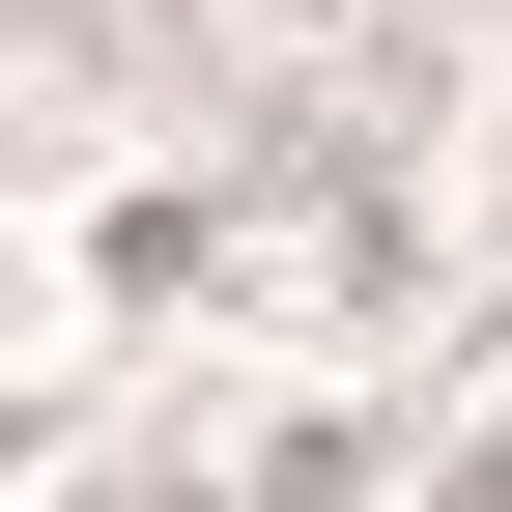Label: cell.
<instances>
[{"label": "cell", "instance_id": "1", "mask_svg": "<svg viewBox=\"0 0 512 512\" xmlns=\"http://www.w3.org/2000/svg\"><path fill=\"white\" fill-rule=\"evenodd\" d=\"M456 512H512V484H456Z\"/></svg>", "mask_w": 512, "mask_h": 512}]
</instances>
